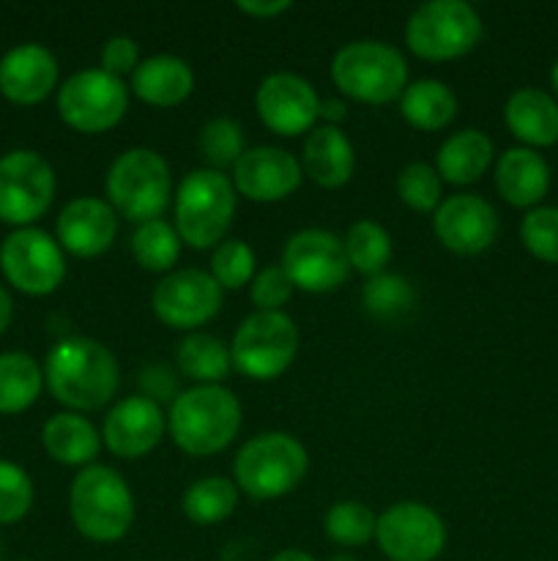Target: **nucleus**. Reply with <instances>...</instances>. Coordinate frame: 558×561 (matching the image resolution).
<instances>
[{
    "instance_id": "25",
    "label": "nucleus",
    "mask_w": 558,
    "mask_h": 561,
    "mask_svg": "<svg viewBox=\"0 0 558 561\" xmlns=\"http://www.w3.org/2000/svg\"><path fill=\"white\" fill-rule=\"evenodd\" d=\"M509 131L528 146L558 142V104L536 88H520L503 107Z\"/></svg>"
},
{
    "instance_id": "43",
    "label": "nucleus",
    "mask_w": 558,
    "mask_h": 561,
    "mask_svg": "<svg viewBox=\"0 0 558 561\" xmlns=\"http://www.w3.org/2000/svg\"><path fill=\"white\" fill-rule=\"evenodd\" d=\"M142 389H146L148 400H167L170 392L175 389V378L170 376L167 367H151V370H142L140 376Z\"/></svg>"
},
{
    "instance_id": "9",
    "label": "nucleus",
    "mask_w": 558,
    "mask_h": 561,
    "mask_svg": "<svg viewBox=\"0 0 558 561\" xmlns=\"http://www.w3.org/2000/svg\"><path fill=\"white\" fill-rule=\"evenodd\" d=\"M295 351H299V329L282 310L252 312L230 345L235 370L255 381H271L282 376L293 365Z\"/></svg>"
},
{
    "instance_id": "38",
    "label": "nucleus",
    "mask_w": 558,
    "mask_h": 561,
    "mask_svg": "<svg viewBox=\"0 0 558 561\" xmlns=\"http://www.w3.org/2000/svg\"><path fill=\"white\" fill-rule=\"evenodd\" d=\"M200 151L213 168L235 164L244 153V131L230 118L208 121L200 131Z\"/></svg>"
},
{
    "instance_id": "15",
    "label": "nucleus",
    "mask_w": 558,
    "mask_h": 561,
    "mask_svg": "<svg viewBox=\"0 0 558 561\" xmlns=\"http://www.w3.org/2000/svg\"><path fill=\"white\" fill-rule=\"evenodd\" d=\"M151 307L162 323L173 329H197L211 321L222 307V288L200 268H181L159 279Z\"/></svg>"
},
{
    "instance_id": "22",
    "label": "nucleus",
    "mask_w": 558,
    "mask_h": 561,
    "mask_svg": "<svg viewBox=\"0 0 558 561\" xmlns=\"http://www.w3.org/2000/svg\"><path fill=\"white\" fill-rule=\"evenodd\" d=\"M301 162H304V173L317 186L334 190V186H342L350 181L356 168V153L345 131L323 124L306 135Z\"/></svg>"
},
{
    "instance_id": "5",
    "label": "nucleus",
    "mask_w": 558,
    "mask_h": 561,
    "mask_svg": "<svg viewBox=\"0 0 558 561\" xmlns=\"http://www.w3.org/2000/svg\"><path fill=\"white\" fill-rule=\"evenodd\" d=\"M233 214V181L213 168L189 173L175 192V230L195 250L222 244Z\"/></svg>"
},
{
    "instance_id": "34",
    "label": "nucleus",
    "mask_w": 558,
    "mask_h": 561,
    "mask_svg": "<svg viewBox=\"0 0 558 561\" xmlns=\"http://www.w3.org/2000/svg\"><path fill=\"white\" fill-rule=\"evenodd\" d=\"M361 301L370 316L381 318V321H397V318L408 316L410 307L416 305V290L399 274H377L361 290Z\"/></svg>"
},
{
    "instance_id": "3",
    "label": "nucleus",
    "mask_w": 558,
    "mask_h": 561,
    "mask_svg": "<svg viewBox=\"0 0 558 561\" xmlns=\"http://www.w3.org/2000/svg\"><path fill=\"white\" fill-rule=\"evenodd\" d=\"M71 520L93 542H118L135 520V496L124 477L107 466H85L71 482Z\"/></svg>"
},
{
    "instance_id": "29",
    "label": "nucleus",
    "mask_w": 558,
    "mask_h": 561,
    "mask_svg": "<svg viewBox=\"0 0 558 561\" xmlns=\"http://www.w3.org/2000/svg\"><path fill=\"white\" fill-rule=\"evenodd\" d=\"M44 387V370L22 351L0 354V414H22L36 403Z\"/></svg>"
},
{
    "instance_id": "48",
    "label": "nucleus",
    "mask_w": 558,
    "mask_h": 561,
    "mask_svg": "<svg viewBox=\"0 0 558 561\" xmlns=\"http://www.w3.org/2000/svg\"><path fill=\"white\" fill-rule=\"evenodd\" d=\"M328 561H359V559L350 557V553H337V557H332Z\"/></svg>"
},
{
    "instance_id": "2",
    "label": "nucleus",
    "mask_w": 558,
    "mask_h": 561,
    "mask_svg": "<svg viewBox=\"0 0 558 561\" xmlns=\"http://www.w3.org/2000/svg\"><path fill=\"white\" fill-rule=\"evenodd\" d=\"M241 427V405L233 392L219 383L186 389L170 409V433L186 455L206 458L233 444Z\"/></svg>"
},
{
    "instance_id": "49",
    "label": "nucleus",
    "mask_w": 558,
    "mask_h": 561,
    "mask_svg": "<svg viewBox=\"0 0 558 561\" xmlns=\"http://www.w3.org/2000/svg\"><path fill=\"white\" fill-rule=\"evenodd\" d=\"M550 80H553V88H556V93H558V60H556V66H553V71H550Z\"/></svg>"
},
{
    "instance_id": "32",
    "label": "nucleus",
    "mask_w": 558,
    "mask_h": 561,
    "mask_svg": "<svg viewBox=\"0 0 558 561\" xmlns=\"http://www.w3.org/2000/svg\"><path fill=\"white\" fill-rule=\"evenodd\" d=\"M342 244L350 266L367 277L383 274L386 263L392 261V236L386 233L383 225L372 222V219H359V222L350 225Z\"/></svg>"
},
{
    "instance_id": "20",
    "label": "nucleus",
    "mask_w": 558,
    "mask_h": 561,
    "mask_svg": "<svg viewBox=\"0 0 558 561\" xmlns=\"http://www.w3.org/2000/svg\"><path fill=\"white\" fill-rule=\"evenodd\" d=\"M55 233H58L60 250L77 257H96L113 247L118 236V217L113 206L98 197H74L60 211Z\"/></svg>"
},
{
    "instance_id": "39",
    "label": "nucleus",
    "mask_w": 558,
    "mask_h": 561,
    "mask_svg": "<svg viewBox=\"0 0 558 561\" xmlns=\"http://www.w3.org/2000/svg\"><path fill=\"white\" fill-rule=\"evenodd\" d=\"M520 239L531 255L545 263H558V208L542 206L525 214Z\"/></svg>"
},
{
    "instance_id": "42",
    "label": "nucleus",
    "mask_w": 558,
    "mask_h": 561,
    "mask_svg": "<svg viewBox=\"0 0 558 561\" xmlns=\"http://www.w3.org/2000/svg\"><path fill=\"white\" fill-rule=\"evenodd\" d=\"M140 66V47L131 36H113L104 42L102 47V69L107 75H135V69Z\"/></svg>"
},
{
    "instance_id": "36",
    "label": "nucleus",
    "mask_w": 558,
    "mask_h": 561,
    "mask_svg": "<svg viewBox=\"0 0 558 561\" xmlns=\"http://www.w3.org/2000/svg\"><path fill=\"white\" fill-rule=\"evenodd\" d=\"M211 277L219 288L239 290L255 279V252L246 241L228 239L213 250Z\"/></svg>"
},
{
    "instance_id": "12",
    "label": "nucleus",
    "mask_w": 558,
    "mask_h": 561,
    "mask_svg": "<svg viewBox=\"0 0 558 561\" xmlns=\"http://www.w3.org/2000/svg\"><path fill=\"white\" fill-rule=\"evenodd\" d=\"M0 268L16 290L47 296L66 277V257L58 241L38 228H16L0 244Z\"/></svg>"
},
{
    "instance_id": "37",
    "label": "nucleus",
    "mask_w": 558,
    "mask_h": 561,
    "mask_svg": "<svg viewBox=\"0 0 558 561\" xmlns=\"http://www.w3.org/2000/svg\"><path fill=\"white\" fill-rule=\"evenodd\" d=\"M397 195L414 211H432L441 206V175L430 164H405L397 175Z\"/></svg>"
},
{
    "instance_id": "18",
    "label": "nucleus",
    "mask_w": 558,
    "mask_h": 561,
    "mask_svg": "<svg viewBox=\"0 0 558 561\" xmlns=\"http://www.w3.org/2000/svg\"><path fill=\"white\" fill-rule=\"evenodd\" d=\"M438 241L457 255L485 252L498 236V214L485 197L454 195L435 208Z\"/></svg>"
},
{
    "instance_id": "13",
    "label": "nucleus",
    "mask_w": 558,
    "mask_h": 561,
    "mask_svg": "<svg viewBox=\"0 0 558 561\" xmlns=\"http://www.w3.org/2000/svg\"><path fill=\"white\" fill-rule=\"evenodd\" d=\"M375 540L388 561H435L446 546V526L425 504L399 502L377 518Z\"/></svg>"
},
{
    "instance_id": "11",
    "label": "nucleus",
    "mask_w": 558,
    "mask_h": 561,
    "mask_svg": "<svg viewBox=\"0 0 558 561\" xmlns=\"http://www.w3.org/2000/svg\"><path fill=\"white\" fill-rule=\"evenodd\" d=\"M55 197V173L36 151H11L0 157V219L31 228Z\"/></svg>"
},
{
    "instance_id": "28",
    "label": "nucleus",
    "mask_w": 558,
    "mask_h": 561,
    "mask_svg": "<svg viewBox=\"0 0 558 561\" xmlns=\"http://www.w3.org/2000/svg\"><path fill=\"white\" fill-rule=\"evenodd\" d=\"M399 110L410 126L425 131L443 129L457 115V96L441 80H416L399 96Z\"/></svg>"
},
{
    "instance_id": "14",
    "label": "nucleus",
    "mask_w": 558,
    "mask_h": 561,
    "mask_svg": "<svg viewBox=\"0 0 558 561\" xmlns=\"http://www.w3.org/2000/svg\"><path fill=\"white\" fill-rule=\"evenodd\" d=\"M282 268L295 288L306 294H328L348 279L350 263L342 239L328 230L306 228L290 236L284 244Z\"/></svg>"
},
{
    "instance_id": "44",
    "label": "nucleus",
    "mask_w": 558,
    "mask_h": 561,
    "mask_svg": "<svg viewBox=\"0 0 558 561\" xmlns=\"http://www.w3.org/2000/svg\"><path fill=\"white\" fill-rule=\"evenodd\" d=\"M290 0H239L235 9L244 14L257 16V20H268V16H279L290 9Z\"/></svg>"
},
{
    "instance_id": "47",
    "label": "nucleus",
    "mask_w": 558,
    "mask_h": 561,
    "mask_svg": "<svg viewBox=\"0 0 558 561\" xmlns=\"http://www.w3.org/2000/svg\"><path fill=\"white\" fill-rule=\"evenodd\" d=\"M271 561H315V559H312L310 553L293 551V548H290V551H279L277 557H274Z\"/></svg>"
},
{
    "instance_id": "46",
    "label": "nucleus",
    "mask_w": 558,
    "mask_h": 561,
    "mask_svg": "<svg viewBox=\"0 0 558 561\" xmlns=\"http://www.w3.org/2000/svg\"><path fill=\"white\" fill-rule=\"evenodd\" d=\"M11 318H14V301H11L9 290L0 285V334L11 327Z\"/></svg>"
},
{
    "instance_id": "30",
    "label": "nucleus",
    "mask_w": 558,
    "mask_h": 561,
    "mask_svg": "<svg viewBox=\"0 0 558 561\" xmlns=\"http://www.w3.org/2000/svg\"><path fill=\"white\" fill-rule=\"evenodd\" d=\"M239 504V488L224 477H202L189 485L181 499L184 515L197 526H211L230 518Z\"/></svg>"
},
{
    "instance_id": "40",
    "label": "nucleus",
    "mask_w": 558,
    "mask_h": 561,
    "mask_svg": "<svg viewBox=\"0 0 558 561\" xmlns=\"http://www.w3.org/2000/svg\"><path fill=\"white\" fill-rule=\"evenodd\" d=\"M33 504V482L20 466L0 460V526L16 524Z\"/></svg>"
},
{
    "instance_id": "4",
    "label": "nucleus",
    "mask_w": 558,
    "mask_h": 561,
    "mask_svg": "<svg viewBox=\"0 0 558 561\" xmlns=\"http://www.w3.org/2000/svg\"><path fill=\"white\" fill-rule=\"evenodd\" d=\"M332 80L345 96L367 104H386L408 88L403 53L375 38L345 44L332 60Z\"/></svg>"
},
{
    "instance_id": "21",
    "label": "nucleus",
    "mask_w": 558,
    "mask_h": 561,
    "mask_svg": "<svg viewBox=\"0 0 558 561\" xmlns=\"http://www.w3.org/2000/svg\"><path fill=\"white\" fill-rule=\"evenodd\" d=\"M58 82V60L44 44L27 42L0 58V93L14 104H38Z\"/></svg>"
},
{
    "instance_id": "1",
    "label": "nucleus",
    "mask_w": 558,
    "mask_h": 561,
    "mask_svg": "<svg viewBox=\"0 0 558 561\" xmlns=\"http://www.w3.org/2000/svg\"><path fill=\"white\" fill-rule=\"evenodd\" d=\"M44 378L58 403L71 411H98L118 392V362L91 337H66L49 351Z\"/></svg>"
},
{
    "instance_id": "24",
    "label": "nucleus",
    "mask_w": 558,
    "mask_h": 561,
    "mask_svg": "<svg viewBox=\"0 0 558 561\" xmlns=\"http://www.w3.org/2000/svg\"><path fill=\"white\" fill-rule=\"evenodd\" d=\"M496 186L512 206H536L550 186V168L531 148H509L496 168Z\"/></svg>"
},
{
    "instance_id": "31",
    "label": "nucleus",
    "mask_w": 558,
    "mask_h": 561,
    "mask_svg": "<svg viewBox=\"0 0 558 561\" xmlns=\"http://www.w3.org/2000/svg\"><path fill=\"white\" fill-rule=\"evenodd\" d=\"M178 367L184 376L195 378V381L219 383L222 378H228L233 356H230V348H224L222 340L211 337V334H189L178 345Z\"/></svg>"
},
{
    "instance_id": "10",
    "label": "nucleus",
    "mask_w": 558,
    "mask_h": 561,
    "mask_svg": "<svg viewBox=\"0 0 558 561\" xmlns=\"http://www.w3.org/2000/svg\"><path fill=\"white\" fill-rule=\"evenodd\" d=\"M129 110L124 80L104 69H82L58 91V115L82 135H98L120 124Z\"/></svg>"
},
{
    "instance_id": "17",
    "label": "nucleus",
    "mask_w": 558,
    "mask_h": 561,
    "mask_svg": "<svg viewBox=\"0 0 558 561\" xmlns=\"http://www.w3.org/2000/svg\"><path fill=\"white\" fill-rule=\"evenodd\" d=\"M301 184V164L293 153L277 146H257L241 153L233 164V186L255 203H277L293 195Z\"/></svg>"
},
{
    "instance_id": "6",
    "label": "nucleus",
    "mask_w": 558,
    "mask_h": 561,
    "mask_svg": "<svg viewBox=\"0 0 558 561\" xmlns=\"http://www.w3.org/2000/svg\"><path fill=\"white\" fill-rule=\"evenodd\" d=\"M306 449L288 433H263L235 455V485L257 502L279 499L293 491L306 474Z\"/></svg>"
},
{
    "instance_id": "35",
    "label": "nucleus",
    "mask_w": 558,
    "mask_h": 561,
    "mask_svg": "<svg viewBox=\"0 0 558 561\" xmlns=\"http://www.w3.org/2000/svg\"><path fill=\"white\" fill-rule=\"evenodd\" d=\"M377 518L361 502H337L326 513V535L342 548H359L375 537Z\"/></svg>"
},
{
    "instance_id": "26",
    "label": "nucleus",
    "mask_w": 558,
    "mask_h": 561,
    "mask_svg": "<svg viewBox=\"0 0 558 561\" xmlns=\"http://www.w3.org/2000/svg\"><path fill=\"white\" fill-rule=\"evenodd\" d=\"M42 442L49 458L63 466H82V469L91 466V460H96L102 449V436L96 427L74 411L49 416L42 431Z\"/></svg>"
},
{
    "instance_id": "33",
    "label": "nucleus",
    "mask_w": 558,
    "mask_h": 561,
    "mask_svg": "<svg viewBox=\"0 0 558 561\" xmlns=\"http://www.w3.org/2000/svg\"><path fill=\"white\" fill-rule=\"evenodd\" d=\"M131 255L146 272H170L181 255L178 230L170 228L164 219L137 225L131 233Z\"/></svg>"
},
{
    "instance_id": "16",
    "label": "nucleus",
    "mask_w": 558,
    "mask_h": 561,
    "mask_svg": "<svg viewBox=\"0 0 558 561\" xmlns=\"http://www.w3.org/2000/svg\"><path fill=\"white\" fill-rule=\"evenodd\" d=\"M255 107L263 124L282 137H295L315 129L321 118V96L315 88L299 75L277 71L260 82L255 93Z\"/></svg>"
},
{
    "instance_id": "23",
    "label": "nucleus",
    "mask_w": 558,
    "mask_h": 561,
    "mask_svg": "<svg viewBox=\"0 0 558 561\" xmlns=\"http://www.w3.org/2000/svg\"><path fill=\"white\" fill-rule=\"evenodd\" d=\"M131 88L142 102L153 107H175L195 91V75L178 55H153L137 66L131 75Z\"/></svg>"
},
{
    "instance_id": "8",
    "label": "nucleus",
    "mask_w": 558,
    "mask_h": 561,
    "mask_svg": "<svg viewBox=\"0 0 558 561\" xmlns=\"http://www.w3.org/2000/svg\"><path fill=\"white\" fill-rule=\"evenodd\" d=\"M170 168L151 148H129L107 173V195L115 211L142 225L162 217L170 203Z\"/></svg>"
},
{
    "instance_id": "27",
    "label": "nucleus",
    "mask_w": 558,
    "mask_h": 561,
    "mask_svg": "<svg viewBox=\"0 0 558 561\" xmlns=\"http://www.w3.org/2000/svg\"><path fill=\"white\" fill-rule=\"evenodd\" d=\"M492 162V142L485 131L463 129L438 148V175L449 184H474Z\"/></svg>"
},
{
    "instance_id": "19",
    "label": "nucleus",
    "mask_w": 558,
    "mask_h": 561,
    "mask_svg": "<svg viewBox=\"0 0 558 561\" xmlns=\"http://www.w3.org/2000/svg\"><path fill=\"white\" fill-rule=\"evenodd\" d=\"M164 425L156 400L126 398L104 420V447L118 458H142L162 442Z\"/></svg>"
},
{
    "instance_id": "41",
    "label": "nucleus",
    "mask_w": 558,
    "mask_h": 561,
    "mask_svg": "<svg viewBox=\"0 0 558 561\" xmlns=\"http://www.w3.org/2000/svg\"><path fill=\"white\" fill-rule=\"evenodd\" d=\"M293 288L295 285L290 283L288 272L282 266H266L249 283V299L252 305L260 307V312H277L279 307L288 305Z\"/></svg>"
},
{
    "instance_id": "7",
    "label": "nucleus",
    "mask_w": 558,
    "mask_h": 561,
    "mask_svg": "<svg viewBox=\"0 0 558 561\" xmlns=\"http://www.w3.org/2000/svg\"><path fill=\"white\" fill-rule=\"evenodd\" d=\"M481 16L465 0L421 3L405 25V44L425 60L463 58L479 44Z\"/></svg>"
},
{
    "instance_id": "45",
    "label": "nucleus",
    "mask_w": 558,
    "mask_h": 561,
    "mask_svg": "<svg viewBox=\"0 0 558 561\" xmlns=\"http://www.w3.org/2000/svg\"><path fill=\"white\" fill-rule=\"evenodd\" d=\"M321 118L328 121V126H337V121L348 118V107H345V102H339V99H323Z\"/></svg>"
}]
</instances>
